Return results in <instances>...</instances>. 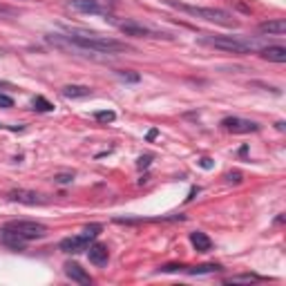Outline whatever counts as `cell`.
I'll return each instance as SVG.
<instances>
[{
    "label": "cell",
    "mask_w": 286,
    "mask_h": 286,
    "mask_svg": "<svg viewBox=\"0 0 286 286\" xmlns=\"http://www.w3.org/2000/svg\"><path fill=\"white\" fill-rule=\"evenodd\" d=\"M50 43H56V45L63 47H74V50H85V52H94V54H121L128 52L130 47L121 40L107 38V36L94 34V31H83V29H72L67 27V34H50L47 36Z\"/></svg>",
    "instance_id": "obj_1"
},
{
    "label": "cell",
    "mask_w": 286,
    "mask_h": 286,
    "mask_svg": "<svg viewBox=\"0 0 286 286\" xmlns=\"http://www.w3.org/2000/svg\"><path fill=\"white\" fill-rule=\"evenodd\" d=\"M166 5L179 9V12L195 16V18H201L206 23H215L219 27H237V20L224 9H215V7H195V5H186V3H177V0H164Z\"/></svg>",
    "instance_id": "obj_2"
},
{
    "label": "cell",
    "mask_w": 286,
    "mask_h": 286,
    "mask_svg": "<svg viewBox=\"0 0 286 286\" xmlns=\"http://www.w3.org/2000/svg\"><path fill=\"white\" fill-rule=\"evenodd\" d=\"M201 45L213 47V50L221 52H230V54H251L257 50L255 40L241 38V36H215V34H203L197 38Z\"/></svg>",
    "instance_id": "obj_3"
},
{
    "label": "cell",
    "mask_w": 286,
    "mask_h": 286,
    "mask_svg": "<svg viewBox=\"0 0 286 286\" xmlns=\"http://www.w3.org/2000/svg\"><path fill=\"white\" fill-rule=\"evenodd\" d=\"M5 230H12V233L20 235L23 239L27 241H34V239H40L45 237L47 233V226L45 224H38V221H29V219H14V221H7L3 226Z\"/></svg>",
    "instance_id": "obj_4"
},
{
    "label": "cell",
    "mask_w": 286,
    "mask_h": 286,
    "mask_svg": "<svg viewBox=\"0 0 286 286\" xmlns=\"http://www.w3.org/2000/svg\"><path fill=\"white\" fill-rule=\"evenodd\" d=\"M69 7L78 14L90 16H112V9L116 7V0H69Z\"/></svg>",
    "instance_id": "obj_5"
},
{
    "label": "cell",
    "mask_w": 286,
    "mask_h": 286,
    "mask_svg": "<svg viewBox=\"0 0 286 286\" xmlns=\"http://www.w3.org/2000/svg\"><path fill=\"white\" fill-rule=\"evenodd\" d=\"M116 27L123 31L126 36H134V38H166L170 40L172 36L166 34V31H156L152 27H145L137 20H126V23H116Z\"/></svg>",
    "instance_id": "obj_6"
},
{
    "label": "cell",
    "mask_w": 286,
    "mask_h": 286,
    "mask_svg": "<svg viewBox=\"0 0 286 286\" xmlns=\"http://www.w3.org/2000/svg\"><path fill=\"white\" fill-rule=\"evenodd\" d=\"M221 128L233 134H251V132L260 130V126L255 121H248V118H239V116H226L221 121Z\"/></svg>",
    "instance_id": "obj_7"
},
{
    "label": "cell",
    "mask_w": 286,
    "mask_h": 286,
    "mask_svg": "<svg viewBox=\"0 0 286 286\" xmlns=\"http://www.w3.org/2000/svg\"><path fill=\"white\" fill-rule=\"evenodd\" d=\"M92 241H88L83 235H76V237H65V239H61V244H58V248H61L63 253H83L88 251Z\"/></svg>",
    "instance_id": "obj_8"
},
{
    "label": "cell",
    "mask_w": 286,
    "mask_h": 286,
    "mask_svg": "<svg viewBox=\"0 0 286 286\" xmlns=\"http://www.w3.org/2000/svg\"><path fill=\"white\" fill-rule=\"evenodd\" d=\"M9 201H18V203H27V206H36V203H45L38 192H29V190H12L9 192Z\"/></svg>",
    "instance_id": "obj_9"
},
{
    "label": "cell",
    "mask_w": 286,
    "mask_h": 286,
    "mask_svg": "<svg viewBox=\"0 0 286 286\" xmlns=\"http://www.w3.org/2000/svg\"><path fill=\"white\" fill-rule=\"evenodd\" d=\"M65 275L72 282H76V284H83V286H88L92 284V277L88 273H85V268H80L76 262H67L65 264Z\"/></svg>",
    "instance_id": "obj_10"
},
{
    "label": "cell",
    "mask_w": 286,
    "mask_h": 286,
    "mask_svg": "<svg viewBox=\"0 0 286 286\" xmlns=\"http://www.w3.org/2000/svg\"><path fill=\"white\" fill-rule=\"evenodd\" d=\"M88 257L94 266H105L107 260H110V253H107V246L103 244H90Z\"/></svg>",
    "instance_id": "obj_11"
},
{
    "label": "cell",
    "mask_w": 286,
    "mask_h": 286,
    "mask_svg": "<svg viewBox=\"0 0 286 286\" xmlns=\"http://www.w3.org/2000/svg\"><path fill=\"white\" fill-rule=\"evenodd\" d=\"M260 56L266 58V61H271V63H286V47L268 45V47H264V50L260 52Z\"/></svg>",
    "instance_id": "obj_12"
},
{
    "label": "cell",
    "mask_w": 286,
    "mask_h": 286,
    "mask_svg": "<svg viewBox=\"0 0 286 286\" xmlns=\"http://www.w3.org/2000/svg\"><path fill=\"white\" fill-rule=\"evenodd\" d=\"M0 239H3V244H5V246L14 248V251H25V246L29 244V241L23 239L20 235L12 233V230H5V228H3V235H0Z\"/></svg>",
    "instance_id": "obj_13"
},
{
    "label": "cell",
    "mask_w": 286,
    "mask_h": 286,
    "mask_svg": "<svg viewBox=\"0 0 286 286\" xmlns=\"http://www.w3.org/2000/svg\"><path fill=\"white\" fill-rule=\"evenodd\" d=\"M190 244L195 246L197 253H208L210 248H213V241H210V237L206 233H201V230H195V233H190Z\"/></svg>",
    "instance_id": "obj_14"
},
{
    "label": "cell",
    "mask_w": 286,
    "mask_h": 286,
    "mask_svg": "<svg viewBox=\"0 0 286 286\" xmlns=\"http://www.w3.org/2000/svg\"><path fill=\"white\" fill-rule=\"evenodd\" d=\"M260 31H262V34L284 36V34H286V23H284L282 18H277V20H266V23L260 25Z\"/></svg>",
    "instance_id": "obj_15"
},
{
    "label": "cell",
    "mask_w": 286,
    "mask_h": 286,
    "mask_svg": "<svg viewBox=\"0 0 286 286\" xmlns=\"http://www.w3.org/2000/svg\"><path fill=\"white\" fill-rule=\"evenodd\" d=\"M61 94L65 96V99H88L92 94V90L85 88V85H65V88L61 90Z\"/></svg>",
    "instance_id": "obj_16"
},
{
    "label": "cell",
    "mask_w": 286,
    "mask_h": 286,
    "mask_svg": "<svg viewBox=\"0 0 286 286\" xmlns=\"http://www.w3.org/2000/svg\"><path fill=\"white\" fill-rule=\"evenodd\" d=\"M217 271H221L219 264H201V266H195V268L186 266L188 275H210V273H217Z\"/></svg>",
    "instance_id": "obj_17"
},
{
    "label": "cell",
    "mask_w": 286,
    "mask_h": 286,
    "mask_svg": "<svg viewBox=\"0 0 286 286\" xmlns=\"http://www.w3.org/2000/svg\"><path fill=\"white\" fill-rule=\"evenodd\" d=\"M260 275H230V277H226V284H251V282H260Z\"/></svg>",
    "instance_id": "obj_18"
},
{
    "label": "cell",
    "mask_w": 286,
    "mask_h": 286,
    "mask_svg": "<svg viewBox=\"0 0 286 286\" xmlns=\"http://www.w3.org/2000/svg\"><path fill=\"white\" fill-rule=\"evenodd\" d=\"M31 107H34L36 112H52L54 110V105L45 99V96H36V99L31 101Z\"/></svg>",
    "instance_id": "obj_19"
},
{
    "label": "cell",
    "mask_w": 286,
    "mask_h": 286,
    "mask_svg": "<svg viewBox=\"0 0 286 286\" xmlns=\"http://www.w3.org/2000/svg\"><path fill=\"white\" fill-rule=\"evenodd\" d=\"M116 76L123 80V83H139L141 80V76H139L137 72H130V69H118Z\"/></svg>",
    "instance_id": "obj_20"
},
{
    "label": "cell",
    "mask_w": 286,
    "mask_h": 286,
    "mask_svg": "<svg viewBox=\"0 0 286 286\" xmlns=\"http://www.w3.org/2000/svg\"><path fill=\"white\" fill-rule=\"evenodd\" d=\"M20 12L16 7H12V5H5V3H0V18H16Z\"/></svg>",
    "instance_id": "obj_21"
},
{
    "label": "cell",
    "mask_w": 286,
    "mask_h": 286,
    "mask_svg": "<svg viewBox=\"0 0 286 286\" xmlns=\"http://www.w3.org/2000/svg\"><path fill=\"white\" fill-rule=\"evenodd\" d=\"M72 181H74V172H58V175H54V183H58V186H67Z\"/></svg>",
    "instance_id": "obj_22"
},
{
    "label": "cell",
    "mask_w": 286,
    "mask_h": 286,
    "mask_svg": "<svg viewBox=\"0 0 286 286\" xmlns=\"http://www.w3.org/2000/svg\"><path fill=\"white\" fill-rule=\"evenodd\" d=\"M94 118L101 123H112L116 118V114L112 110H103V112H94Z\"/></svg>",
    "instance_id": "obj_23"
},
{
    "label": "cell",
    "mask_w": 286,
    "mask_h": 286,
    "mask_svg": "<svg viewBox=\"0 0 286 286\" xmlns=\"http://www.w3.org/2000/svg\"><path fill=\"white\" fill-rule=\"evenodd\" d=\"M175 271H186V266L183 264H166V266H161V273H175Z\"/></svg>",
    "instance_id": "obj_24"
},
{
    "label": "cell",
    "mask_w": 286,
    "mask_h": 286,
    "mask_svg": "<svg viewBox=\"0 0 286 286\" xmlns=\"http://www.w3.org/2000/svg\"><path fill=\"white\" fill-rule=\"evenodd\" d=\"M0 107H5V110H7V107H14V99L7 94H0Z\"/></svg>",
    "instance_id": "obj_25"
},
{
    "label": "cell",
    "mask_w": 286,
    "mask_h": 286,
    "mask_svg": "<svg viewBox=\"0 0 286 286\" xmlns=\"http://www.w3.org/2000/svg\"><path fill=\"white\" fill-rule=\"evenodd\" d=\"M150 161H152V154H145V156H141V159H139L137 166L143 170V168H148V166H150Z\"/></svg>",
    "instance_id": "obj_26"
},
{
    "label": "cell",
    "mask_w": 286,
    "mask_h": 286,
    "mask_svg": "<svg viewBox=\"0 0 286 286\" xmlns=\"http://www.w3.org/2000/svg\"><path fill=\"white\" fill-rule=\"evenodd\" d=\"M228 181H230V183H239V181H241V172H237V170L230 172V175H228Z\"/></svg>",
    "instance_id": "obj_27"
},
{
    "label": "cell",
    "mask_w": 286,
    "mask_h": 286,
    "mask_svg": "<svg viewBox=\"0 0 286 286\" xmlns=\"http://www.w3.org/2000/svg\"><path fill=\"white\" fill-rule=\"evenodd\" d=\"M199 164H201V168H206V170H208V168H213V161H210L208 156H203V159L199 161Z\"/></svg>",
    "instance_id": "obj_28"
},
{
    "label": "cell",
    "mask_w": 286,
    "mask_h": 286,
    "mask_svg": "<svg viewBox=\"0 0 286 286\" xmlns=\"http://www.w3.org/2000/svg\"><path fill=\"white\" fill-rule=\"evenodd\" d=\"M156 134H159V130H150V132H148V141H152V139H156Z\"/></svg>",
    "instance_id": "obj_29"
}]
</instances>
